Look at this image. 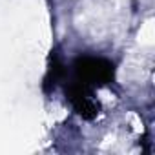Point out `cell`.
<instances>
[{
    "label": "cell",
    "mask_w": 155,
    "mask_h": 155,
    "mask_svg": "<svg viewBox=\"0 0 155 155\" xmlns=\"http://www.w3.org/2000/svg\"><path fill=\"white\" fill-rule=\"evenodd\" d=\"M75 75L77 81L86 86H104L113 79V64L101 57H81L75 60Z\"/></svg>",
    "instance_id": "obj_1"
},
{
    "label": "cell",
    "mask_w": 155,
    "mask_h": 155,
    "mask_svg": "<svg viewBox=\"0 0 155 155\" xmlns=\"http://www.w3.org/2000/svg\"><path fill=\"white\" fill-rule=\"evenodd\" d=\"M66 95H68L69 102L73 104L75 111L79 113L82 119L91 120V119L97 117L101 106H99V102L93 99V93H91V88H90V86H86V84L81 82V81H75V82H71V84L66 88Z\"/></svg>",
    "instance_id": "obj_2"
},
{
    "label": "cell",
    "mask_w": 155,
    "mask_h": 155,
    "mask_svg": "<svg viewBox=\"0 0 155 155\" xmlns=\"http://www.w3.org/2000/svg\"><path fill=\"white\" fill-rule=\"evenodd\" d=\"M51 66H49V71H48V77H46V90H49L51 86H55L58 81H60V77L64 75V69H62V64L58 62L57 55H51Z\"/></svg>",
    "instance_id": "obj_3"
}]
</instances>
